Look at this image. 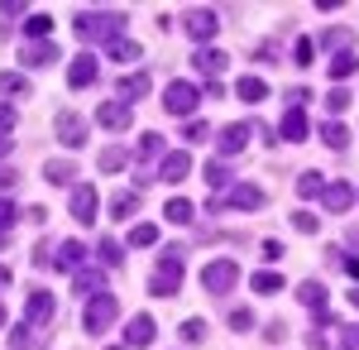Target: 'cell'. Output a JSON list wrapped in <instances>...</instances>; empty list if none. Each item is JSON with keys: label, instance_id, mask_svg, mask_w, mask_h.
Masks as SVG:
<instances>
[{"label": "cell", "instance_id": "1", "mask_svg": "<svg viewBox=\"0 0 359 350\" xmlns=\"http://www.w3.org/2000/svg\"><path fill=\"white\" fill-rule=\"evenodd\" d=\"M120 29H125L120 10H77V20H72V34L82 44H106V48H111L115 39H125Z\"/></svg>", "mask_w": 359, "mask_h": 350}, {"label": "cell", "instance_id": "2", "mask_svg": "<svg viewBox=\"0 0 359 350\" xmlns=\"http://www.w3.org/2000/svg\"><path fill=\"white\" fill-rule=\"evenodd\" d=\"M177 288H182V245L163 249L158 269L149 278V297H177Z\"/></svg>", "mask_w": 359, "mask_h": 350}, {"label": "cell", "instance_id": "3", "mask_svg": "<svg viewBox=\"0 0 359 350\" xmlns=\"http://www.w3.org/2000/svg\"><path fill=\"white\" fill-rule=\"evenodd\" d=\"M115 322H120V297H111V293L91 297V302L82 307V331L86 336H106Z\"/></svg>", "mask_w": 359, "mask_h": 350}, {"label": "cell", "instance_id": "4", "mask_svg": "<svg viewBox=\"0 0 359 350\" xmlns=\"http://www.w3.org/2000/svg\"><path fill=\"white\" fill-rule=\"evenodd\" d=\"M235 283H240V264H235V259H211V264L201 269V288L211 297H225Z\"/></svg>", "mask_w": 359, "mask_h": 350}, {"label": "cell", "instance_id": "5", "mask_svg": "<svg viewBox=\"0 0 359 350\" xmlns=\"http://www.w3.org/2000/svg\"><path fill=\"white\" fill-rule=\"evenodd\" d=\"M196 106H201V91H196L192 82H168L163 86V110L168 115H182V120H187Z\"/></svg>", "mask_w": 359, "mask_h": 350}, {"label": "cell", "instance_id": "6", "mask_svg": "<svg viewBox=\"0 0 359 350\" xmlns=\"http://www.w3.org/2000/svg\"><path fill=\"white\" fill-rule=\"evenodd\" d=\"M53 135H57V144H67V149H82L91 130H86V120H82L72 106H62V110L53 115Z\"/></svg>", "mask_w": 359, "mask_h": 350}, {"label": "cell", "instance_id": "7", "mask_svg": "<svg viewBox=\"0 0 359 350\" xmlns=\"http://www.w3.org/2000/svg\"><path fill=\"white\" fill-rule=\"evenodd\" d=\"M182 29L196 39V48H206V44L221 34V20H216V10H201V5H192V10L182 15Z\"/></svg>", "mask_w": 359, "mask_h": 350}, {"label": "cell", "instance_id": "8", "mask_svg": "<svg viewBox=\"0 0 359 350\" xmlns=\"http://www.w3.org/2000/svg\"><path fill=\"white\" fill-rule=\"evenodd\" d=\"M67 212H72V221H82V226H91V221H96V212H101V197H96V183H77V188H72V197H67Z\"/></svg>", "mask_w": 359, "mask_h": 350}, {"label": "cell", "instance_id": "9", "mask_svg": "<svg viewBox=\"0 0 359 350\" xmlns=\"http://www.w3.org/2000/svg\"><path fill=\"white\" fill-rule=\"evenodd\" d=\"M249 139H254V125L249 120H235V125H225L221 135H216V149H221V159H235V154H245Z\"/></svg>", "mask_w": 359, "mask_h": 350}, {"label": "cell", "instance_id": "10", "mask_svg": "<svg viewBox=\"0 0 359 350\" xmlns=\"http://www.w3.org/2000/svg\"><path fill=\"white\" fill-rule=\"evenodd\" d=\"M216 207H235V212H259L264 207V192L254 188V183H230V192H225L221 202H211V212Z\"/></svg>", "mask_w": 359, "mask_h": 350}, {"label": "cell", "instance_id": "11", "mask_svg": "<svg viewBox=\"0 0 359 350\" xmlns=\"http://www.w3.org/2000/svg\"><path fill=\"white\" fill-rule=\"evenodd\" d=\"M96 77H101V63H96V53H77L72 63H67V86H72V91H86Z\"/></svg>", "mask_w": 359, "mask_h": 350}, {"label": "cell", "instance_id": "12", "mask_svg": "<svg viewBox=\"0 0 359 350\" xmlns=\"http://www.w3.org/2000/svg\"><path fill=\"white\" fill-rule=\"evenodd\" d=\"M53 312H57L53 293H43V288H34V293L25 297V322H29V326H48V322H53Z\"/></svg>", "mask_w": 359, "mask_h": 350}, {"label": "cell", "instance_id": "13", "mask_svg": "<svg viewBox=\"0 0 359 350\" xmlns=\"http://www.w3.org/2000/svg\"><path fill=\"white\" fill-rule=\"evenodd\" d=\"M154 336H158L154 317H149V312H135V317H130V326H125V346H130V350H144V346H154Z\"/></svg>", "mask_w": 359, "mask_h": 350}, {"label": "cell", "instance_id": "14", "mask_svg": "<svg viewBox=\"0 0 359 350\" xmlns=\"http://www.w3.org/2000/svg\"><path fill=\"white\" fill-rule=\"evenodd\" d=\"M355 197H359L355 183H326V192H321V207H326L331 216H340V212H350V207H355Z\"/></svg>", "mask_w": 359, "mask_h": 350}, {"label": "cell", "instance_id": "15", "mask_svg": "<svg viewBox=\"0 0 359 350\" xmlns=\"http://www.w3.org/2000/svg\"><path fill=\"white\" fill-rule=\"evenodd\" d=\"M57 39H39V44H25L20 48V67H48V63H57Z\"/></svg>", "mask_w": 359, "mask_h": 350}, {"label": "cell", "instance_id": "16", "mask_svg": "<svg viewBox=\"0 0 359 350\" xmlns=\"http://www.w3.org/2000/svg\"><path fill=\"white\" fill-rule=\"evenodd\" d=\"M187 173H192V154H187V149H172V154L158 159V178H163V183H182Z\"/></svg>", "mask_w": 359, "mask_h": 350}, {"label": "cell", "instance_id": "17", "mask_svg": "<svg viewBox=\"0 0 359 350\" xmlns=\"http://www.w3.org/2000/svg\"><path fill=\"white\" fill-rule=\"evenodd\" d=\"M326 283H321V278H302V283H297V302H302L306 312H311V317H316V312H331V307H326Z\"/></svg>", "mask_w": 359, "mask_h": 350}, {"label": "cell", "instance_id": "18", "mask_svg": "<svg viewBox=\"0 0 359 350\" xmlns=\"http://www.w3.org/2000/svg\"><path fill=\"white\" fill-rule=\"evenodd\" d=\"M72 293L86 297V302L101 297V293H106V269H77V273H72Z\"/></svg>", "mask_w": 359, "mask_h": 350}, {"label": "cell", "instance_id": "19", "mask_svg": "<svg viewBox=\"0 0 359 350\" xmlns=\"http://www.w3.org/2000/svg\"><path fill=\"white\" fill-rule=\"evenodd\" d=\"M96 120H101L106 130H130L135 106H125V101H106V106H96Z\"/></svg>", "mask_w": 359, "mask_h": 350}, {"label": "cell", "instance_id": "20", "mask_svg": "<svg viewBox=\"0 0 359 350\" xmlns=\"http://www.w3.org/2000/svg\"><path fill=\"white\" fill-rule=\"evenodd\" d=\"M53 269H62V273H77V269H86V245H82V240H62V245H57Z\"/></svg>", "mask_w": 359, "mask_h": 350}, {"label": "cell", "instance_id": "21", "mask_svg": "<svg viewBox=\"0 0 359 350\" xmlns=\"http://www.w3.org/2000/svg\"><path fill=\"white\" fill-rule=\"evenodd\" d=\"M192 67L201 72V77H211V82H216V77L225 72V67H230V58H225L221 48H196V53H192Z\"/></svg>", "mask_w": 359, "mask_h": 350}, {"label": "cell", "instance_id": "22", "mask_svg": "<svg viewBox=\"0 0 359 350\" xmlns=\"http://www.w3.org/2000/svg\"><path fill=\"white\" fill-rule=\"evenodd\" d=\"M306 135H311V125H306V110H283L278 139H287V144H302Z\"/></svg>", "mask_w": 359, "mask_h": 350}, {"label": "cell", "instance_id": "23", "mask_svg": "<svg viewBox=\"0 0 359 350\" xmlns=\"http://www.w3.org/2000/svg\"><path fill=\"white\" fill-rule=\"evenodd\" d=\"M144 96H149V72H125V77H120V96H115V101L135 106V101H144Z\"/></svg>", "mask_w": 359, "mask_h": 350}, {"label": "cell", "instance_id": "24", "mask_svg": "<svg viewBox=\"0 0 359 350\" xmlns=\"http://www.w3.org/2000/svg\"><path fill=\"white\" fill-rule=\"evenodd\" d=\"M321 48L326 53H350L355 48V29H345V25H335V29H321Z\"/></svg>", "mask_w": 359, "mask_h": 350}, {"label": "cell", "instance_id": "25", "mask_svg": "<svg viewBox=\"0 0 359 350\" xmlns=\"http://www.w3.org/2000/svg\"><path fill=\"white\" fill-rule=\"evenodd\" d=\"M43 178L57 183V188H62V183L77 188V163H72V159H48V163H43Z\"/></svg>", "mask_w": 359, "mask_h": 350}, {"label": "cell", "instance_id": "26", "mask_svg": "<svg viewBox=\"0 0 359 350\" xmlns=\"http://www.w3.org/2000/svg\"><path fill=\"white\" fill-rule=\"evenodd\" d=\"M96 254H101V264H106V269H120V264H125V249H120L115 235H101V240H96Z\"/></svg>", "mask_w": 359, "mask_h": 350}, {"label": "cell", "instance_id": "27", "mask_svg": "<svg viewBox=\"0 0 359 350\" xmlns=\"http://www.w3.org/2000/svg\"><path fill=\"white\" fill-rule=\"evenodd\" d=\"M125 163H130V154H125L120 144H106V149L96 154V168H101V173H120Z\"/></svg>", "mask_w": 359, "mask_h": 350}, {"label": "cell", "instance_id": "28", "mask_svg": "<svg viewBox=\"0 0 359 350\" xmlns=\"http://www.w3.org/2000/svg\"><path fill=\"white\" fill-rule=\"evenodd\" d=\"M326 72H331L335 82L355 77V72H359V53H355V48H350V53H335V58H331V67H326Z\"/></svg>", "mask_w": 359, "mask_h": 350}, {"label": "cell", "instance_id": "29", "mask_svg": "<svg viewBox=\"0 0 359 350\" xmlns=\"http://www.w3.org/2000/svg\"><path fill=\"white\" fill-rule=\"evenodd\" d=\"M235 96H240V101H264V96H269V82L264 77H240L235 82Z\"/></svg>", "mask_w": 359, "mask_h": 350}, {"label": "cell", "instance_id": "30", "mask_svg": "<svg viewBox=\"0 0 359 350\" xmlns=\"http://www.w3.org/2000/svg\"><path fill=\"white\" fill-rule=\"evenodd\" d=\"M321 144H326V149H350V130H345L340 120H326V125H321Z\"/></svg>", "mask_w": 359, "mask_h": 350}, {"label": "cell", "instance_id": "31", "mask_svg": "<svg viewBox=\"0 0 359 350\" xmlns=\"http://www.w3.org/2000/svg\"><path fill=\"white\" fill-rule=\"evenodd\" d=\"M249 288H254V293H283V273H273V269L249 273Z\"/></svg>", "mask_w": 359, "mask_h": 350}, {"label": "cell", "instance_id": "32", "mask_svg": "<svg viewBox=\"0 0 359 350\" xmlns=\"http://www.w3.org/2000/svg\"><path fill=\"white\" fill-rule=\"evenodd\" d=\"M25 39H29V44L53 39V20H48V15H29V20H25Z\"/></svg>", "mask_w": 359, "mask_h": 350}, {"label": "cell", "instance_id": "33", "mask_svg": "<svg viewBox=\"0 0 359 350\" xmlns=\"http://www.w3.org/2000/svg\"><path fill=\"white\" fill-rule=\"evenodd\" d=\"M206 183H211L216 192H230V183H235V178H230L225 159H211V163H206Z\"/></svg>", "mask_w": 359, "mask_h": 350}, {"label": "cell", "instance_id": "34", "mask_svg": "<svg viewBox=\"0 0 359 350\" xmlns=\"http://www.w3.org/2000/svg\"><path fill=\"white\" fill-rule=\"evenodd\" d=\"M135 159H163V135H139V144H135Z\"/></svg>", "mask_w": 359, "mask_h": 350}, {"label": "cell", "instance_id": "35", "mask_svg": "<svg viewBox=\"0 0 359 350\" xmlns=\"http://www.w3.org/2000/svg\"><path fill=\"white\" fill-rule=\"evenodd\" d=\"M168 221H172V226H187V221H192V216H196V207H192V202H187V197H172V202H168Z\"/></svg>", "mask_w": 359, "mask_h": 350}, {"label": "cell", "instance_id": "36", "mask_svg": "<svg viewBox=\"0 0 359 350\" xmlns=\"http://www.w3.org/2000/svg\"><path fill=\"white\" fill-rule=\"evenodd\" d=\"M0 96H29V77L25 72H0Z\"/></svg>", "mask_w": 359, "mask_h": 350}, {"label": "cell", "instance_id": "37", "mask_svg": "<svg viewBox=\"0 0 359 350\" xmlns=\"http://www.w3.org/2000/svg\"><path fill=\"white\" fill-rule=\"evenodd\" d=\"M326 183H331V178H321V173H302V178H297V197L311 202V197H321V192H326Z\"/></svg>", "mask_w": 359, "mask_h": 350}, {"label": "cell", "instance_id": "38", "mask_svg": "<svg viewBox=\"0 0 359 350\" xmlns=\"http://www.w3.org/2000/svg\"><path fill=\"white\" fill-rule=\"evenodd\" d=\"M111 58H115V63H139V58H144V48H139L135 39H115V44H111Z\"/></svg>", "mask_w": 359, "mask_h": 350}, {"label": "cell", "instance_id": "39", "mask_svg": "<svg viewBox=\"0 0 359 350\" xmlns=\"http://www.w3.org/2000/svg\"><path fill=\"white\" fill-rule=\"evenodd\" d=\"M149 245H158V226H149V221H144V226L130 231V249H149Z\"/></svg>", "mask_w": 359, "mask_h": 350}, {"label": "cell", "instance_id": "40", "mask_svg": "<svg viewBox=\"0 0 359 350\" xmlns=\"http://www.w3.org/2000/svg\"><path fill=\"white\" fill-rule=\"evenodd\" d=\"M206 336H211V326L201 322V317H187V322H182V341H187V346H201Z\"/></svg>", "mask_w": 359, "mask_h": 350}, {"label": "cell", "instance_id": "41", "mask_svg": "<svg viewBox=\"0 0 359 350\" xmlns=\"http://www.w3.org/2000/svg\"><path fill=\"white\" fill-rule=\"evenodd\" d=\"M135 212H139V192H120V197L111 202V216H115V221H125V216H135Z\"/></svg>", "mask_w": 359, "mask_h": 350}, {"label": "cell", "instance_id": "42", "mask_svg": "<svg viewBox=\"0 0 359 350\" xmlns=\"http://www.w3.org/2000/svg\"><path fill=\"white\" fill-rule=\"evenodd\" d=\"M20 202H15V197H0V231H15V226H20Z\"/></svg>", "mask_w": 359, "mask_h": 350}, {"label": "cell", "instance_id": "43", "mask_svg": "<svg viewBox=\"0 0 359 350\" xmlns=\"http://www.w3.org/2000/svg\"><path fill=\"white\" fill-rule=\"evenodd\" d=\"M53 259H57V245L53 240H39V245H34V264H39V269H48Z\"/></svg>", "mask_w": 359, "mask_h": 350}, {"label": "cell", "instance_id": "44", "mask_svg": "<svg viewBox=\"0 0 359 350\" xmlns=\"http://www.w3.org/2000/svg\"><path fill=\"white\" fill-rule=\"evenodd\" d=\"M326 110H331V115H345V110H350V91H345V86H335L331 96H326Z\"/></svg>", "mask_w": 359, "mask_h": 350}, {"label": "cell", "instance_id": "45", "mask_svg": "<svg viewBox=\"0 0 359 350\" xmlns=\"http://www.w3.org/2000/svg\"><path fill=\"white\" fill-rule=\"evenodd\" d=\"M292 226H297L302 235H316V231H321V221H316L311 212H292Z\"/></svg>", "mask_w": 359, "mask_h": 350}, {"label": "cell", "instance_id": "46", "mask_svg": "<svg viewBox=\"0 0 359 350\" xmlns=\"http://www.w3.org/2000/svg\"><path fill=\"white\" fill-rule=\"evenodd\" d=\"M230 326H235V331H254V312H249V307H235V312H230Z\"/></svg>", "mask_w": 359, "mask_h": 350}, {"label": "cell", "instance_id": "47", "mask_svg": "<svg viewBox=\"0 0 359 350\" xmlns=\"http://www.w3.org/2000/svg\"><path fill=\"white\" fill-rule=\"evenodd\" d=\"M292 58H297V63H311V58H316V44H311V39H297V48H292Z\"/></svg>", "mask_w": 359, "mask_h": 350}, {"label": "cell", "instance_id": "48", "mask_svg": "<svg viewBox=\"0 0 359 350\" xmlns=\"http://www.w3.org/2000/svg\"><path fill=\"white\" fill-rule=\"evenodd\" d=\"M283 101H287V110H302V106H306V86H292V91H283Z\"/></svg>", "mask_w": 359, "mask_h": 350}, {"label": "cell", "instance_id": "49", "mask_svg": "<svg viewBox=\"0 0 359 350\" xmlns=\"http://www.w3.org/2000/svg\"><path fill=\"white\" fill-rule=\"evenodd\" d=\"M10 130H15V106L0 101V135H10Z\"/></svg>", "mask_w": 359, "mask_h": 350}, {"label": "cell", "instance_id": "50", "mask_svg": "<svg viewBox=\"0 0 359 350\" xmlns=\"http://www.w3.org/2000/svg\"><path fill=\"white\" fill-rule=\"evenodd\" d=\"M340 341H345V350H359V322L355 326H340Z\"/></svg>", "mask_w": 359, "mask_h": 350}, {"label": "cell", "instance_id": "51", "mask_svg": "<svg viewBox=\"0 0 359 350\" xmlns=\"http://www.w3.org/2000/svg\"><path fill=\"white\" fill-rule=\"evenodd\" d=\"M15 183H20V173H15V168H5V163H0V192H10V188H15Z\"/></svg>", "mask_w": 359, "mask_h": 350}, {"label": "cell", "instance_id": "52", "mask_svg": "<svg viewBox=\"0 0 359 350\" xmlns=\"http://www.w3.org/2000/svg\"><path fill=\"white\" fill-rule=\"evenodd\" d=\"M0 15H10V20H20V15H25V0H5V5H0Z\"/></svg>", "mask_w": 359, "mask_h": 350}, {"label": "cell", "instance_id": "53", "mask_svg": "<svg viewBox=\"0 0 359 350\" xmlns=\"http://www.w3.org/2000/svg\"><path fill=\"white\" fill-rule=\"evenodd\" d=\"M211 130H206V120H187V139H206Z\"/></svg>", "mask_w": 359, "mask_h": 350}, {"label": "cell", "instance_id": "54", "mask_svg": "<svg viewBox=\"0 0 359 350\" xmlns=\"http://www.w3.org/2000/svg\"><path fill=\"white\" fill-rule=\"evenodd\" d=\"M283 336H287V326H283V322H269V336H264V341H283Z\"/></svg>", "mask_w": 359, "mask_h": 350}, {"label": "cell", "instance_id": "55", "mask_svg": "<svg viewBox=\"0 0 359 350\" xmlns=\"http://www.w3.org/2000/svg\"><path fill=\"white\" fill-rule=\"evenodd\" d=\"M345 245H350V249H359V221L350 226V231H345Z\"/></svg>", "mask_w": 359, "mask_h": 350}, {"label": "cell", "instance_id": "56", "mask_svg": "<svg viewBox=\"0 0 359 350\" xmlns=\"http://www.w3.org/2000/svg\"><path fill=\"white\" fill-rule=\"evenodd\" d=\"M340 269H345V273H350V278H355V283H359V259H345Z\"/></svg>", "mask_w": 359, "mask_h": 350}, {"label": "cell", "instance_id": "57", "mask_svg": "<svg viewBox=\"0 0 359 350\" xmlns=\"http://www.w3.org/2000/svg\"><path fill=\"white\" fill-rule=\"evenodd\" d=\"M10 149H15V135H0V159H5Z\"/></svg>", "mask_w": 359, "mask_h": 350}, {"label": "cell", "instance_id": "58", "mask_svg": "<svg viewBox=\"0 0 359 350\" xmlns=\"http://www.w3.org/2000/svg\"><path fill=\"white\" fill-rule=\"evenodd\" d=\"M5 283H10V269H5V264H0V288H5Z\"/></svg>", "mask_w": 359, "mask_h": 350}, {"label": "cell", "instance_id": "59", "mask_svg": "<svg viewBox=\"0 0 359 350\" xmlns=\"http://www.w3.org/2000/svg\"><path fill=\"white\" fill-rule=\"evenodd\" d=\"M350 302H355V312H359V283H355V293H350Z\"/></svg>", "mask_w": 359, "mask_h": 350}, {"label": "cell", "instance_id": "60", "mask_svg": "<svg viewBox=\"0 0 359 350\" xmlns=\"http://www.w3.org/2000/svg\"><path fill=\"white\" fill-rule=\"evenodd\" d=\"M5 245H10V231H0V249H5Z\"/></svg>", "mask_w": 359, "mask_h": 350}, {"label": "cell", "instance_id": "61", "mask_svg": "<svg viewBox=\"0 0 359 350\" xmlns=\"http://www.w3.org/2000/svg\"><path fill=\"white\" fill-rule=\"evenodd\" d=\"M0 326H5V307H0Z\"/></svg>", "mask_w": 359, "mask_h": 350}, {"label": "cell", "instance_id": "62", "mask_svg": "<svg viewBox=\"0 0 359 350\" xmlns=\"http://www.w3.org/2000/svg\"><path fill=\"white\" fill-rule=\"evenodd\" d=\"M111 350H130V346H111Z\"/></svg>", "mask_w": 359, "mask_h": 350}]
</instances>
